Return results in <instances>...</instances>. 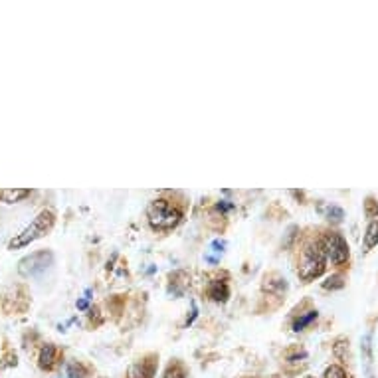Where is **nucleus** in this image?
I'll use <instances>...</instances> for the list:
<instances>
[{"mask_svg":"<svg viewBox=\"0 0 378 378\" xmlns=\"http://www.w3.org/2000/svg\"><path fill=\"white\" fill-rule=\"evenodd\" d=\"M297 253H295V273L303 283L319 280L327 271V255L323 252L319 234L303 236L301 242L297 240Z\"/></svg>","mask_w":378,"mask_h":378,"instance_id":"1","label":"nucleus"},{"mask_svg":"<svg viewBox=\"0 0 378 378\" xmlns=\"http://www.w3.org/2000/svg\"><path fill=\"white\" fill-rule=\"evenodd\" d=\"M184 220V206L165 192L156 197L147 206V224L156 234H167L177 230Z\"/></svg>","mask_w":378,"mask_h":378,"instance_id":"2","label":"nucleus"},{"mask_svg":"<svg viewBox=\"0 0 378 378\" xmlns=\"http://www.w3.org/2000/svg\"><path fill=\"white\" fill-rule=\"evenodd\" d=\"M56 222H57L56 210H54V208H42V210L34 216V220H32L24 230H20L18 234H15L12 238L8 240L6 248H8L10 252L22 250V248H28L30 244H34V242H38V240L44 238V236H48V234L54 230Z\"/></svg>","mask_w":378,"mask_h":378,"instance_id":"3","label":"nucleus"},{"mask_svg":"<svg viewBox=\"0 0 378 378\" xmlns=\"http://www.w3.org/2000/svg\"><path fill=\"white\" fill-rule=\"evenodd\" d=\"M32 307V295L26 283H12L0 294V311L6 317H18L28 313Z\"/></svg>","mask_w":378,"mask_h":378,"instance_id":"4","label":"nucleus"},{"mask_svg":"<svg viewBox=\"0 0 378 378\" xmlns=\"http://www.w3.org/2000/svg\"><path fill=\"white\" fill-rule=\"evenodd\" d=\"M287 294V280L281 276L280 271H267L262 280V299L258 311H273L285 301Z\"/></svg>","mask_w":378,"mask_h":378,"instance_id":"5","label":"nucleus"},{"mask_svg":"<svg viewBox=\"0 0 378 378\" xmlns=\"http://www.w3.org/2000/svg\"><path fill=\"white\" fill-rule=\"evenodd\" d=\"M319 240H321L323 252L327 255V264H331L335 269L349 266L350 250L343 234H339L335 230H323Z\"/></svg>","mask_w":378,"mask_h":378,"instance_id":"6","label":"nucleus"},{"mask_svg":"<svg viewBox=\"0 0 378 378\" xmlns=\"http://www.w3.org/2000/svg\"><path fill=\"white\" fill-rule=\"evenodd\" d=\"M52 264H54V252L44 248V250L24 255L18 262V276H22V278H36V276L44 273L48 267H52Z\"/></svg>","mask_w":378,"mask_h":378,"instance_id":"7","label":"nucleus"},{"mask_svg":"<svg viewBox=\"0 0 378 378\" xmlns=\"http://www.w3.org/2000/svg\"><path fill=\"white\" fill-rule=\"evenodd\" d=\"M204 295L212 303H226L230 299V276L226 271L210 276L204 287Z\"/></svg>","mask_w":378,"mask_h":378,"instance_id":"8","label":"nucleus"},{"mask_svg":"<svg viewBox=\"0 0 378 378\" xmlns=\"http://www.w3.org/2000/svg\"><path fill=\"white\" fill-rule=\"evenodd\" d=\"M159 368V354L156 352H147L133 364H129L125 378H154Z\"/></svg>","mask_w":378,"mask_h":378,"instance_id":"9","label":"nucleus"},{"mask_svg":"<svg viewBox=\"0 0 378 378\" xmlns=\"http://www.w3.org/2000/svg\"><path fill=\"white\" fill-rule=\"evenodd\" d=\"M64 363V350L56 343H44L38 350V366L44 372H52Z\"/></svg>","mask_w":378,"mask_h":378,"instance_id":"10","label":"nucleus"},{"mask_svg":"<svg viewBox=\"0 0 378 378\" xmlns=\"http://www.w3.org/2000/svg\"><path fill=\"white\" fill-rule=\"evenodd\" d=\"M309 299L303 301V305H299V307L294 309V319H291V329H294L295 333H299V331H305L309 325L313 321H317V317H319V313H317V309H309V311H303V307L307 305Z\"/></svg>","mask_w":378,"mask_h":378,"instance_id":"11","label":"nucleus"},{"mask_svg":"<svg viewBox=\"0 0 378 378\" xmlns=\"http://www.w3.org/2000/svg\"><path fill=\"white\" fill-rule=\"evenodd\" d=\"M32 195L30 188H0V202L4 204H16Z\"/></svg>","mask_w":378,"mask_h":378,"instance_id":"12","label":"nucleus"},{"mask_svg":"<svg viewBox=\"0 0 378 378\" xmlns=\"http://www.w3.org/2000/svg\"><path fill=\"white\" fill-rule=\"evenodd\" d=\"M364 250H372L375 246H378V220H370L366 230H364Z\"/></svg>","mask_w":378,"mask_h":378,"instance_id":"13","label":"nucleus"},{"mask_svg":"<svg viewBox=\"0 0 378 378\" xmlns=\"http://www.w3.org/2000/svg\"><path fill=\"white\" fill-rule=\"evenodd\" d=\"M319 212H321L329 222H333V224H341L343 218H345L343 208H339L335 204H321V206H319Z\"/></svg>","mask_w":378,"mask_h":378,"instance_id":"14","label":"nucleus"},{"mask_svg":"<svg viewBox=\"0 0 378 378\" xmlns=\"http://www.w3.org/2000/svg\"><path fill=\"white\" fill-rule=\"evenodd\" d=\"M60 378H87V370L82 363L64 364Z\"/></svg>","mask_w":378,"mask_h":378,"instance_id":"15","label":"nucleus"},{"mask_svg":"<svg viewBox=\"0 0 378 378\" xmlns=\"http://www.w3.org/2000/svg\"><path fill=\"white\" fill-rule=\"evenodd\" d=\"M163 378H188V375H186L184 364L174 359V361H170V363H168L167 370H165Z\"/></svg>","mask_w":378,"mask_h":378,"instance_id":"16","label":"nucleus"},{"mask_svg":"<svg viewBox=\"0 0 378 378\" xmlns=\"http://www.w3.org/2000/svg\"><path fill=\"white\" fill-rule=\"evenodd\" d=\"M343 287H345V276L339 273V271L333 273V276H329L327 280L323 281V289H325V291H329V289L335 291V289H343Z\"/></svg>","mask_w":378,"mask_h":378,"instance_id":"17","label":"nucleus"},{"mask_svg":"<svg viewBox=\"0 0 378 378\" xmlns=\"http://www.w3.org/2000/svg\"><path fill=\"white\" fill-rule=\"evenodd\" d=\"M321 378H349V375H347V370L341 364H331V366L325 368Z\"/></svg>","mask_w":378,"mask_h":378,"instance_id":"18","label":"nucleus"},{"mask_svg":"<svg viewBox=\"0 0 378 378\" xmlns=\"http://www.w3.org/2000/svg\"><path fill=\"white\" fill-rule=\"evenodd\" d=\"M364 214L368 218H377L378 216V202L372 197H368L364 200Z\"/></svg>","mask_w":378,"mask_h":378,"instance_id":"19","label":"nucleus"},{"mask_svg":"<svg viewBox=\"0 0 378 378\" xmlns=\"http://www.w3.org/2000/svg\"><path fill=\"white\" fill-rule=\"evenodd\" d=\"M2 363H0V368H6V366H16V352L15 350H8L2 354V359H0Z\"/></svg>","mask_w":378,"mask_h":378,"instance_id":"20","label":"nucleus"},{"mask_svg":"<svg viewBox=\"0 0 378 378\" xmlns=\"http://www.w3.org/2000/svg\"><path fill=\"white\" fill-rule=\"evenodd\" d=\"M78 309H80V311L87 309V299H80V301H78Z\"/></svg>","mask_w":378,"mask_h":378,"instance_id":"21","label":"nucleus"},{"mask_svg":"<svg viewBox=\"0 0 378 378\" xmlns=\"http://www.w3.org/2000/svg\"><path fill=\"white\" fill-rule=\"evenodd\" d=\"M303 378H315V377H303Z\"/></svg>","mask_w":378,"mask_h":378,"instance_id":"22","label":"nucleus"}]
</instances>
